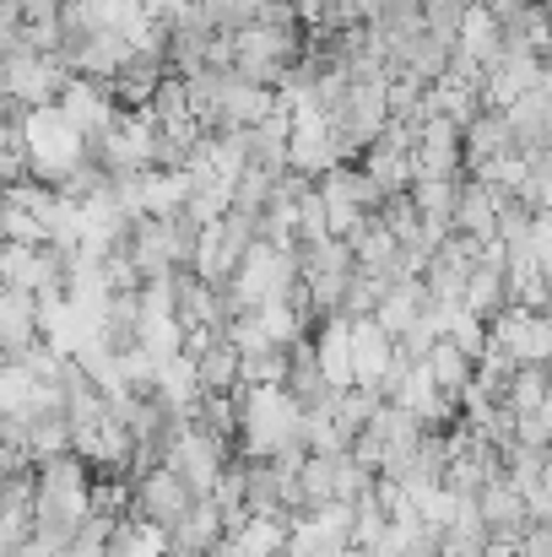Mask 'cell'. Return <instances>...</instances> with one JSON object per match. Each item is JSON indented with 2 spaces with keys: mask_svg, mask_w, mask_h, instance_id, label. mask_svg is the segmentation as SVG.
<instances>
[{
  "mask_svg": "<svg viewBox=\"0 0 552 557\" xmlns=\"http://www.w3.org/2000/svg\"><path fill=\"white\" fill-rule=\"evenodd\" d=\"M515 557H552V520H531L515 536Z\"/></svg>",
  "mask_w": 552,
  "mask_h": 557,
  "instance_id": "cell-26",
  "label": "cell"
},
{
  "mask_svg": "<svg viewBox=\"0 0 552 557\" xmlns=\"http://www.w3.org/2000/svg\"><path fill=\"white\" fill-rule=\"evenodd\" d=\"M189 504H195V493L184 487V476L169 471V466H152V471L131 476V515H142V520H152L163 531L180 520Z\"/></svg>",
  "mask_w": 552,
  "mask_h": 557,
  "instance_id": "cell-3",
  "label": "cell"
},
{
  "mask_svg": "<svg viewBox=\"0 0 552 557\" xmlns=\"http://www.w3.org/2000/svg\"><path fill=\"white\" fill-rule=\"evenodd\" d=\"M0 363H5V352H0Z\"/></svg>",
  "mask_w": 552,
  "mask_h": 557,
  "instance_id": "cell-28",
  "label": "cell"
},
{
  "mask_svg": "<svg viewBox=\"0 0 552 557\" xmlns=\"http://www.w3.org/2000/svg\"><path fill=\"white\" fill-rule=\"evenodd\" d=\"M320 200H326V227H331V238H347V233L368 216V211H358V206L342 200V195H320Z\"/></svg>",
  "mask_w": 552,
  "mask_h": 557,
  "instance_id": "cell-25",
  "label": "cell"
},
{
  "mask_svg": "<svg viewBox=\"0 0 552 557\" xmlns=\"http://www.w3.org/2000/svg\"><path fill=\"white\" fill-rule=\"evenodd\" d=\"M206 557H244V553H238V547H233V542L222 536V542H217V547H211V553H206Z\"/></svg>",
  "mask_w": 552,
  "mask_h": 557,
  "instance_id": "cell-27",
  "label": "cell"
},
{
  "mask_svg": "<svg viewBox=\"0 0 552 557\" xmlns=\"http://www.w3.org/2000/svg\"><path fill=\"white\" fill-rule=\"evenodd\" d=\"M510 438H515V444H531V449H548L552 444V406H542V411H520Z\"/></svg>",
  "mask_w": 552,
  "mask_h": 557,
  "instance_id": "cell-24",
  "label": "cell"
},
{
  "mask_svg": "<svg viewBox=\"0 0 552 557\" xmlns=\"http://www.w3.org/2000/svg\"><path fill=\"white\" fill-rule=\"evenodd\" d=\"M103 557H163V525L142 515H120L103 536Z\"/></svg>",
  "mask_w": 552,
  "mask_h": 557,
  "instance_id": "cell-13",
  "label": "cell"
},
{
  "mask_svg": "<svg viewBox=\"0 0 552 557\" xmlns=\"http://www.w3.org/2000/svg\"><path fill=\"white\" fill-rule=\"evenodd\" d=\"M515 195H520L531 211H548L552 206V158L548 152H531V158H526V174H520Z\"/></svg>",
  "mask_w": 552,
  "mask_h": 557,
  "instance_id": "cell-21",
  "label": "cell"
},
{
  "mask_svg": "<svg viewBox=\"0 0 552 557\" xmlns=\"http://www.w3.org/2000/svg\"><path fill=\"white\" fill-rule=\"evenodd\" d=\"M282 389L304 406V411H315V406H326L331 395H336V384L320 373L315 363V347H309V336H298L293 347H287V373H282Z\"/></svg>",
  "mask_w": 552,
  "mask_h": 557,
  "instance_id": "cell-8",
  "label": "cell"
},
{
  "mask_svg": "<svg viewBox=\"0 0 552 557\" xmlns=\"http://www.w3.org/2000/svg\"><path fill=\"white\" fill-rule=\"evenodd\" d=\"M504 120H510V136H515V152H520V158H531V152H548V147H552V98H548V82H542V87H531V92H520V98L504 109Z\"/></svg>",
  "mask_w": 552,
  "mask_h": 557,
  "instance_id": "cell-6",
  "label": "cell"
},
{
  "mask_svg": "<svg viewBox=\"0 0 552 557\" xmlns=\"http://www.w3.org/2000/svg\"><path fill=\"white\" fill-rule=\"evenodd\" d=\"M0 76H5V92L22 103V109H38V103H54V92L65 87V65L54 54H33V49H11L0 54Z\"/></svg>",
  "mask_w": 552,
  "mask_h": 557,
  "instance_id": "cell-1",
  "label": "cell"
},
{
  "mask_svg": "<svg viewBox=\"0 0 552 557\" xmlns=\"http://www.w3.org/2000/svg\"><path fill=\"white\" fill-rule=\"evenodd\" d=\"M38 336V304L22 287H0V352L11 358L16 347H27Z\"/></svg>",
  "mask_w": 552,
  "mask_h": 557,
  "instance_id": "cell-12",
  "label": "cell"
},
{
  "mask_svg": "<svg viewBox=\"0 0 552 557\" xmlns=\"http://www.w3.org/2000/svg\"><path fill=\"white\" fill-rule=\"evenodd\" d=\"M510 304V282H504V271L499 265H471L466 271V287H461V309H471L477 320H493L499 309Z\"/></svg>",
  "mask_w": 552,
  "mask_h": 557,
  "instance_id": "cell-15",
  "label": "cell"
},
{
  "mask_svg": "<svg viewBox=\"0 0 552 557\" xmlns=\"http://www.w3.org/2000/svg\"><path fill=\"white\" fill-rule=\"evenodd\" d=\"M147 120H152V125H180V120H189V103H184V76L163 71V82H158V87H152V98H147Z\"/></svg>",
  "mask_w": 552,
  "mask_h": 557,
  "instance_id": "cell-19",
  "label": "cell"
},
{
  "mask_svg": "<svg viewBox=\"0 0 552 557\" xmlns=\"http://www.w3.org/2000/svg\"><path fill=\"white\" fill-rule=\"evenodd\" d=\"M255 314H260V325H266V342H271V347H293L298 336H309V325H304V320H298L282 298H266Z\"/></svg>",
  "mask_w": 552,
  "mask_h": 557,
  "instance_id": "cell-20",
  "label": "cell"
},
{
  "mask_svg": "<svg viewBox=\"0 0 552 557\" xmlns=\"http://www.w3.org/2000/svg\"><path fill=\"white\" fill-rule=\"evenodd\" d=\"M189 379H195V395H222L238 384V352L228 342H211L206 352L189 358Z\"/></svg>",
  "mask_w": 552,
  "mask_h": 557,
  "instance_id": "cell-16",
  "label": "cell"
},
{
  "mask_svg": "<svg viewBox=\"0 0 552 557\" xmlns=\"http://www.w3.org/2000/svg\"><path fill=\"white\" fill-rule=\"evenodd\" d=\"M282 373H287V347H266V352L238 358V384H282Z\"/></svg>",
  "mask_w": 552,
  "mask_h": 557,
  "instance_id": "cell-22",
  "label": "cell"
},
{
  "mask_svg": "<svg viewBox=\"0 0 552 557\" xmlns=\"http://www.w3.org/2000/svg\"><path fill=\"white\" fill-rule=\"evenodd\" d=\"M54 109L76 125V136H82V141H93V136L120 114V109H114V98H109V87H103V82H93V76H76V71H71V76H65V87L54 92Z\"/></svg>",
  "mask_w": 552,
  "mask_h": 557,
  "instance_id": "cell-4",
  "label": "cell"
},
{
  "mask_svg": "<svg viewBox=\"0 0 552 557\" xmlns=\"http://www.w3.org/2000/svg\"><path fill=\"white\" fill-rule=\"evenodd\" d=\"M488 336L515 358V363H548L552 352V320L537 309H520V304H504L493 320H488Z\"/></svg>",
  "mask_w": 552,
  "mask_h": 557,
  "instance_id": "cell-2",
  "label": "cell"
},
{
  "mask_svg": "<svg viewBox=\"0 0 552 557\" xmlns=\"http://www.w3.org/2000/svg\"><path fill=\"white\" fill-rule=\"evenodd\" d=\"M222 536H228L222 509H217L211 498H195L180 520L163 531V557H206L217 542H222Z\"/></svg>",
  "mask_w": 552,
  "mask_h": 557,
  "instance_id": "cell-5",
  "label": "cell"
},
{
  "mask_svg": "<svg viewBox=\"0 0 552 557\" xmlns=\"http://www.w3.org/2000/svg\"><path fill=\"white\" fill-rule=\"evenodd\" d=\"M504 406L520 411H542L548 406V363H515L510 384H504Z\"/></svg>",
  "mask_w": 552,
  "mask_h": 557,
  "instance_id": "cell-17",
  "label": "cell"
},
{
  "mask_svg": "<svg viewBox=\"0 0 552 557\" xmlns=\"http://www.w3.org/2000/svg\"><path fill=\"white\" fill-rule=\"evenodd\" d=\"M444 336H450V342H455L466 358H477V352L488 347V320H477L471 309H461V304H455V309H450V325H444Z\"/></svg>",
  "mask_w": 552,
  "mask_h": 557,
  "instance_id": "cell-23",
  "label": "cell"
},
{
  "mask_svg": "<svg viewBox=\"0 0 552 557\" xmlns=\"http://www.w3.org/2000/svg\"><path fill=\"white\" fill-rule=\"evenodd\" d=\"M504 152H515V136H510L504 109H477L461 125V158H466V169L482 163V158H504Z\"/></svg>",
  "mask_w": 552,
  "mask_h": 557,
  "instance_id": "cell-10",
  "label": "cell"
},
{
  "mask_svg": "<svg viewBox=\"0 0 552 557\" xmlns=\"http://www.w3.org/2000/svg\"><path fill=\"white\" fill-rule=\"evenodd\" d=\"M131 54V38L120 33V27H93L76 49H71V60H65V71H76V76H93V82H109L114 76V65Z\"/></svg>",
  "mask_w": 552,
  "mask_h": 557,
  "instance_id": "cell-7",
  "label": "cell"
},
{
  "mask_svg": "<svg viewBox=\"0 0 552 557\" xmlns=\"http://www.w3.org/2000/svg\"><path fill=\"white\" fill-rule=\"evenodd\" d=\"M422 369H428V379H433V389H439V395H450L455 406H461V395L471 389V358H466L450 336H433V342H428Z\"/></svg>",
  "mask_w": 552,
  "mask_h": 557,
  "instance_id": "cell-11",
  "label": "cell"
},
{
  "mask_svg": "<svg viewBox=\"0 0 552 557\" xmlns=\"http://www.w3.org/2000/svg\"><path fill=\"white\" fill-rule=\"evenodd\" d=\"M455 49H466L471 60H482V71L499 60V49H504V27L477 5V0H466V11H461V33H455Z\"/></svg>",
  "mask_w": 552,
  "mask_h": 557,
  "instance_id": "cell-14",
  "label": "cell"
},
{
  "mask_svg": "<svg viewBox=\"0 0 552 557\" xmlns=\"http://www.w3.org/2000/svg\"><path fill=\"white\" fill-rule=\"evenodd\" d=\"M282 536H287V525H282L277 515H244V525H238L228 542H233L244 557H277Z\"/></svg>",
  "mask_w": 552,
  "mask_h": 557,
  "instance_id": "cell-18",
  "label": "cell"
},
{
  "mask_svg": "<svg viewBox=\"0 0 552 557\" xmlns=\"http://www.w3.org/2000/svg\"><path fill=\"white\" fill-rule=\"evenodd\" d=\"M347 352H353V384H368V389H373V379L384 373L395 342L379 331L373 314H358V320H347Z\"/></svg>",
  "mask_w": 552,
  "mask_h": 557,
  "instance_id": "cell-9",
  "label": "cell"
}]
</instances>
